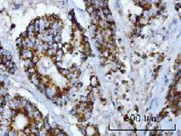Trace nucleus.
I'll use <instances>...</instances> for the list:
<instances>
[{
    "label": "nucleus",
    "mask_w": 181,
    "mask_h": 136,
    "mask_svg": "<svg viewBox=\"0 0 181 136\" xmlns=\"http://www.w3.org/2000/svg\"><path fill=\"white\" fill-rule=\"evenodd\" d=\"M63 45L62 44V42L61 43H57V47H58V49H62L63 48Z\"/></svg>",
    "instance_id": "obj_27"
},
{
    "label": "nucleus",
    "mask_w": 181,
    "mask_h": 136,
    "mask_svg": "<svg viewBox=\"0 0 181 136\" xmlns=\"http://www.w3.org/2000/svg\"><path fill=\"white\" fill-rule=\"evenodd\" d=\"M20 36L22 37V38H27L28 37V34H27V31H26V32H23L21 34V35Z\"/></svg>",
    "instance_id": "obj_25"
},
{
    "label": "nucleus",
    "mask_w": 181,
    "mask_h": 136,
    "mask_svg": "<svg viewBox=\"0 0 181 136\" xmlns=\"http://www.w3.org/2000/svg\"><path fill=\"white\" fill-rule=\"evenodd\" d=\"M54 65L58 69H60V68L63 67V61H57V62H54Z\"/></svg>",
    "instance_id": "obj_18"
},
{
    "label": "nucleus",
    "mask_w": 181,
    "mask_h": 136,
    "mask_svg": "<svg viewBox=\"0 0 181 136\" xmlns=\"http://www.w3.org/2000/svg\"><path fill=\"white\" fill-rule=\"evenodd\" d=\"M74 87H75V89L76 90H80L82 87V83H81V82H77L76 84H74Z\"/></svg>",
    "instance_id": "obj_21"
},
{
    "label": "nucleus",
    "mask_w": 181,
    "mask_h": 136,
    "mask_svg": "<svg viewBox=\"0 0 181 136\" xmlns=\"http://www.w3.org/2000/svg\"><path fill=\"white\" fill-rule=\"evenodd\" d=\"M70 114L73 115V116H74V115L77 114V107H76V106H75V107H74L71 111H70Z\"/></svg>",
    "instance_id": "obj_22"
},
{
    "label": "nucleus",
    "mask_w": 181,
    "mask_h": 136,
    "mask_svg": "<svg viewBox=\"0 0 181 136\" xmlns=\"http://www.w3.org/2000/svg\"><path fill=\"white\" fill-rule=\"evenodd\" d=\"M22 42H23V38H22L21 36H19L16 41V45H17V47L21 48L22 47Z\"/></svg>",
    "instance_id": "obj_14"
},
{
    "label": "nucleus",
    "mask_w": 181,
    "mask_h": 136,
    "mask_svg": "<svg viewBox=\"0 0 181 136\" xmlns=\"http://www.w3.org/2000/svg\"><path fill=\"white\" fill-rule=\"evenodd\" d=\"M148 24H149V19L145 18V17H143L142 16H140L138 17V20H137L136 25H139V26H147Z\"/></svg>",
    "instance_id": "obj_2"
},
{
    "label": "nucleus",
    "mask_w": 181,
    "mask_h": 136,
    "mask_svg": "<svg viewBox=\"0 0 181 136\" xmlns=\"http://www.w3.org/2000/svg\"><path fill=\"white\" fill-rule=\"evenodd\" d=\"M12 8L14 10H16V9H20L21 8V5H17V4H13L12 5Z\"/></svg>",
    "instance_id": "obj_23"
},
{
    "label": "nucleus",
    "mask_w": 181,
    "mask_h": 136,
    "mask_svg": "<svg viewBox=\"0 0 181 136\" xmlns=\"http://www.w3.org/2000/svg\"><path fill=\"white\" fill-rule=\"evenodd\" d=\"M79 131L81 132V134H83V135H86V127L82 125H79Z\"/></svg>",
    "instance_id": "obj_13"
},
{
    "label": "nucleus",
    "mask_w": 181,
    "mask_h": 136,
    "mask_svg": "<svg viewBox=\"0 0 181 136\" xmlns=\"http://www.w3.org/2000/svg\"><path fill=\"white\" fill-rule=\"evenodd\" d=\"M79 102H88L87 96H81L79 98Z\"/></svg>",
    "instance_id": "obj_24"
},
{
    "label": "nucleus",
    "mask_w": 181,
    "mask_h": 136,
    "mask_svg": "<svg viewBox=\"0 0 181 136\" xmlns=\"http://www.w3.org/2000/svg\"><path fill=\"white\" fill-rule=\"evenodd\" d=\"M4 64H5V67H6V70H7V69H9V68L13 67V66H16V65H15V63L13 62V60H6Z\"/></svg>",
    "instance_id": "obj_7"
},
{
    "label": "nucleus",
    "mask_w": 181,
    "mask_h": 136,
    "mask_svg": "<svg viewBox=\"0 0 181 136\" xmlns=\"http://www.w3.org/2000/svg\"><path fill=\"white\" fill-rule=\"evenodd\" d=\"M99 80H98V78L96 77V76H92L91 77V85H92V87L94 86H98L99 85Z\"/></svg>",
    "instance_id": "obj_5"
},
{
    "label": "nucleus",
    "mask_w": 181,
    "mask_h": 136,
    "mask_svg": "<svg viewBox=\"0 0 181 136\" xmlns=\"http://www.w3.org/2000/svg\"><path fill=\"white\" fill-rule=\"evenodd\" d=\"M37 88H38V91L40 92V93H42V94H45V89H46V85L44 84H42V83H40L38 85H37Z\"/></svg>",
    "instance_id": "obj_8"
},
{
    "label": "nucleus",
    "mask_w": 181,
    "mask_h": 136,
    "mask_svg": "<svg viewBox=\"0 0 181 136\" xmlns=\"http://www.w3.org/2000/svg\"><path fill=\"white\" fill-rule=\"evenodd\" d=\"M138 17H139V16H137L136 14H131L130 16H129V20H130V22L132 24L136 25V24H137V20H138Z\"/></svg>",
    "instance_id": "obj_9"
},
{
    "label": "nucleus",
    "mask_w": 181,
    "mask_h": 136,
    "mask_svg": "<svg viewBox=\"0 0 181 136\" xmlns=\"http://www.w3.org/2000/svg\"><path fill=\"white\" fill-rule=\"evenodd\" d=\"M33 120L35 121V122H40V121L43 120L42 113H41V112H40L37 108L35 110H34V112H33Z\"/></svg>",
    "instance_id": "obj_1"
},
{
    "label": "nucleus",
    "mask_w": 181,
    "mask_h": 136,
    "mask_svg": "<svg viewBox=\"0 0 181 136\" xmlns=\"http://www.w3.org/2000/svg\"><path fill=\"white\" fill-rule=\"evenodd\" d=\"M102 9H103V14H104V16H107V15H109V14H111L109 6H108V7L102 8Z\"/></svg>",
    "instance_id": "obj_17"
},
{
    "label": "nucleus",
    "mask_w": 181,
    "mask_h": 136,
    "mask_svg": "<svg viewBox=\"0 0 181 136\" xmlns=\"http://www.w3.org/2000/svg\"><path fill=\"white\" fill-rule=\"evenodd\" d=\"M22 131L24 132V134L26 135H31L32 134V130L30 126H27V127H25L24 129H22Z\"/></svg>",
    "instance_id": "obj_11"
},
{
    "label": "nucleus",
    "mask_w": 181,
    "mask_h": 136,
    "mask_svg": "<svg viewBox=\"0 0 181 136\" xmlns=\"http://www.w3.org/2000/svg\"><path fill=\"white\" fill-rule=\"evenodd\" d=\"M5 71H6V67H5V64L1 63L0 64V73H5Z\"/></svg>",
    "instance_id": "obj_19"
},
{
    "label": "nucleus",
    "mask_w": 181,
    "mask_h": 136,
    "mask_svg": "<svg viewBox=\"0 0 181 136\" xmlns=\"http://www.w3.org/2000/svg\"><path fill=\"white\" fill-rule=\"evenodd\" d=\"M92 85H90V86H88V91L91 92V91H92Z\"/></svg>",
    "instance_id": "obj_29"
},
{
    "label": "nucleus",
    "mask_w": 181,
    "mask_h": 136,
    "mask_svg": "<svg viewBox=\"0 0 181 136\" xmlns=\"http://www.w3.org/2000/svg\"><path fill=\"white\" fill-rule=\"evenodd\" d=\"M45 56L51 58V57H52V56H54V55H56V50L53 49V48H49V49H47L45 52Z\"/></svg>",
    "instance_id": "obj_3"
},
{
    "label": "nucleus",
    "mask_w": 181,
    "mask_h": 136,
    "mask_svg": "<svg viewBox=\"0 0 181 136\" xmlns=\"http://www.w3.org/2000/svg\"><path fill=\"white\" fill-rule=\"evenodd\" d=\"M177 1H179V2H180V0H177Z\"/></svg>",
    "instance_id": "obj_30"
},
{
    "label": "nucleus",
    "mask_w": 181,
    "mask_h": 136,
    "mask_svg": "<svg viewBox=\"0 0 181 136\" xmlns=\"http://www.w3.org/2000/svg\"><path fill=\"white\" fill-rule=\"evenodd\" d=\"M24 65H25V66H26V68L36 66H35V64L33 63L32 59H25V60H24Z\"/></svg>",
    "instance_id": "obj_4"
},
{
    "label": "nucleus",
    "mask_w": 181,
    "mask_h": 136,
    "mask_svg": "<svg viewBox=\"0 0 181 136\" xmlns=\"http://www.w3.org/2000/svg\"><path fill=\"white\" fill-rule=\"evenodd\" d=\"M105 20L109 23H114V18H113V16L111 14H109L107 16H105Z\"/></svg>",
    "instance_id": "obj_12"
},
{
    "label": "nucleus",
    "mask_w": 181,
    "mask_h": 136,
    "mask_svg": "<svg viewBox=\"0 0 181 136\" xmlns=\"http://www.w3.org/2000/svg\"><path fill=\"white\" fill-rule=\"evenodd\" d=\"M175 8H176L177 10H178V9H179V8H180V2L177 3V4H176V6H175Z\"/></svg>",
    "instance_id": "obj_28"
},
{
    "label": "nucleus",
    "mask_w": 181,
    "mask_h": 136,
    "mask_svg": "<svg viewBox=\"0 0 181 136\" xmlns=\"http://www.w3.org/2000/svg\"><path fill=\"white\" fill-rule=\"evenodd\" d=\"M59 73H60L63 76H66L69 73H70V71H69V69H67V68L62 67V68L59 69Z\"/></svg>",
    "instance_id": "obj_10"
},
{
    "label": "nucleus",
    "mask_w": 181,
    "mask_h": 136,
    "mask_svg": "<svg viewBox=\"0 0 181 136\" xmlns=\"http://www.w3.org/2000/svg\"><path fill=\"white\" fill-rule=\"evenodd\" d=\"M94 10H95L94 7H93V6H92V5H88V6H86V11H87V13L90 14V15H91V14H92V12H93V11H94Z\"/></svg>",
    "instance_id": "obj_16"
},
{
    "label": "nucleus",
    "mask_w": 181,
    "mask_h": 136,
    "mask_svg": "<svg viewBox=\"0 0 181 136\" xmlns=\"http://www.w3.org/2000/svg\"><path fill=\"white\" fill-rule=\"evenodd\" d=\"M52 40H53V42H54V43H61V42H62L63 37H62V34H61V33H58V34H56L55 35H53V38H52Z\"/></svg>",
    "instance_id": "obj_6"
},
{
    "label": "nucleus",
    "mask_w": 181,
    "mask_h": 136,
    "mask_svg": "<svg viewBox=\"0 0 181 136\" xmlns=\"http://www.w3.org/2000/svg\"><path fill=\"white\" fill-rule=\"evenodd\" d=\"M59 55V56H63L64 55V52H63V49H57L56 50V55Z\"/></svg>",
    "instance_id": "obj_20"
},
{
    "label": "nucleus",
    "mask_w": 181,
    "mask_h": 136,
    "mask_svg": "<svg viewBox=\"0 0 181 136\" xmlns=\"http://www.w3.org/2000/svg\"><path fill=\"white\" fill-rule=\"evenodd\" d=\"M84 4H85V5H86V6H88V5H92V0H84Z\"/></svg>",
    "instance_id": "obj_26"
},
{
    "label": "nucleus",
    "mask_w": 181,
    "mask_h": 136,
    "mask_svg": "<svg viewBox=\"0 0 181 136\" xmlns=\"http://www.w3.org/2000/svg\"><path fill=\"white\" fill-rule=\"evenodd\" d=\"M26 31L27 32H34V23L31 22V24L27 26V28H26Z\"/></svg>",
    "instance_id": "obj_15"
}]
</instances>
